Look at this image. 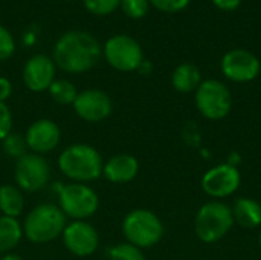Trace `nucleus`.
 Returning a JSON list of instances; mask_svg holds the SVG:
<instances>
[{
	"label": "nucleus",
	"instance_id": "9b49d317",
	"mask_svg": "<svg viewBox=\"0 0 261 260\" xmlns=\"http://www.w3.org/2000/svg\"><path fill=\"white\" fill-rule=\"evenodd\" d=\"M260 69V60L252 52L245 49H232L222 58L223 75L236 83H248L255 80Z\"/></svg>",
	"mask_w": 261,
	"mask_h": 260
},
{
	"label": "nucleus",
	"instance_id": "f3484780",
	"mask_svg": "<svg viewBox=\"0 0 261 260\" xmlns=\"http://www.w3.org/2000/svg\"><path fill=\"white\" fill-rule=\"evenodd\" d=\"M231 210H232L234 222H237L239 225L245 228H255L261 225V205L257 201L251 198L237 199L234 208Z\"/></svg>",
	"mask_w": 261,
	"mask_h": 260
},
{
	"label": "nucleus",
	"instance_id": "f8f14e48",
	"mask_svg": "<svg viewBox=\"0 0 261 260\" xmlns=\"http://www.w3.org/2000/svg\"><path fill=\"white\" fill-rule=\"evenodd\" d=\"M75 113L87 123H98L110 116L113 110V103L110 97L99 89H86L78 92L73 101Z\"/></svg>",
	"mask_w": 261,
	"mask_h": 260
},
{
	"label": "nucleus",
	"instance_id": "cd10ccee",
	"mask_svg": "<svg viewBox=\"0 0 261 260\" xmlns=\"http://www.w3.org/2000/svg\"><path fill=\"white\" fill-rule=\"evenodd\" d=\"M12 132V115L6 103H0V141Z\"/></svg>",
	"mask_w": 261,
	"mask_h": 260
},
{
	"label": "nucleus",
	"instance_id": "423d86ee",
	"mask_svg": "<svg viewBox=\"0 0 261 260\" xmlns=\"http://www.w3.org/2000/svg\"><path fill=\"white\" fill-rule=\"evenodd\" d=\"M58 207L72 221H86L93 216L99 207L98 193L87 184L70 182L60 187Z\"/></svg>",
	"mask_w": 261,
	"mask_h": 260
},
{
	"label": "nucleus",
	"instance_id": "dca6fc26",
	"mask_svg": "<svg viewBox=\"0 0 261 260\" xmlns=\"http://www.w3.org/2000/svg\"><path fill=\"white\" fill-rule=\"evenodd\" d=\"M139 162L133 155L121 153L112 156L102 167V176L113 184H125L136 178Z\"/></svg>",
	"mask_w": 261,
	"mask_h": 260
},
{
	"label": "nucleus",
	"instance_id": "b1692460",
	"mask_svg": "<svg viewBox=\"0 0 261 260\" xmlns=\"http://www.w3.org/2000/svg\"><path fill=\"white\" fill-rule=\"evenodd\" d=\"M121 8L130 18H141L148 12V0H121Z\"/></svg>",
	"mask_w": 261,
	"mask_h": 260
},
{
	"label": "nucleus",
	"instance_id": "0eeeda50",
	"mask_svg": "<svg viewBox=\"0 0 261 260\" xmlns=\"http://www.w3.org/2000/svg\"><path fill=\"white\" fill-rule=\"evenodd\" d=\"M196 106L205 118L222 120L231 112V92L219 80H205L196 90Z\"/></svg>",
	"mask_w": 261,
	"mask_h": 260
},
{
	"label": "nucleus",
	"instance_id": "7c9ffc66",
	"mask_svg": "<svg viewBox=\"0 0 261 260\" xmlns=\"http://www.w3.org/2000/svg\"><path fill=\"white\" fill-rule=\"evenodd\" d=\"M138 70H139L141 74H148V72L151 70V63H150V61H145V60H142V63L139 64Z\"/></svg>",
	"mask_w": 261,
	"mask_h": 260
},
{
	"label": "nucleus",
	"instance_id": "f03ea898",
	"mask_svg": "<svg viewBox=\"0 0 261 260\" xmlns=\"http://www.w3.org/2000/svg\"><path fill=\"white\" fill-rule=\"evenodd\" d=\"M102 156L89 144H72L58 156V169L73 182H93L102 176Z\"/></svg>",
	"mask_w": 261,
	"mask_h": 260
},
{
	"label": "nucleus",
	"instance_id": "a878e982",
	"mask_svg": "<svg viewBox=\"0 0 261 260\" xmlns=\"http://www.w3.org/2000/svg\"><path fill=\"white\" fill-rule=\"evenodd\" d=\"M14 51H15L14 37L5 26L0 25V61H5L9 57H12Z\"/></svg>",
	"mask_w": 261,
	"mask_h": 260
},
{
	"label": "nucleus",
	"instance_id": "393cba45",
	"mask_svg": "<svg viewBox=\"0 0 261 260\" xmlns=\"http://www.w3.org/2000/svg\"><path fill=\"white\" fill-rule=\"evenodd\" d=\"M86 8L96 15H107L121 6V0H84Z\"/></svg>",
	"mask_w": 261,
	"mask_h": 260
},
{
	"label": "nucleus",
	"instance_id": "20e7f679",
	"mask_svg": "<svg viewBox=\"0 0 261 260\" xmlns=\"http://www.w3.org/2000/svg\"><path fill=\"white\" fill-rule=\"evenodd\" d=\"M122 233L128 244L138 248H151L164 236L161 219L150 210L136 208L125 215L122 221Z\"/></svg>",
	"mask_w": 261,
	"mask_h": 260
},
{
	"label": "nucleus",
	"instance_id": "6e6552de",
	"mask_svg": "<svg viewBox=\"0 0 261 260\" xmlns=\"http://www.w3.org/2000/svg\"><path fill=\"white\" fill-rule=\"evenodd\" d=\"M102 54L106 61L121 72L138 70L144 60L141 44L128 35H115L109 38L104 44Z\"/></svg>",
	"mask_w": 261,
	"mask_h": 260
},
{
	"label": "nucleus",
	"instance_id": "5701e85b",
	"mask_svg": "<svg viewBox=\"0 0 261 260\" xmlns=\"http://www.w3.org/2000/svg\"><path fill=\"white\" fill-rule=\"evenodd\" d=\"M107 256L110 260H145L142 250L128 242L113 245L107 250Z\"/></svg>",
	"mask_w": 261,
	"mask_h": 260
},
{
	"label": "nucleus",
	"instance_id": "c85d7f7f",
	"mask_svg": "<svg viewBox=\"0 0 261 260\" xmlns=\"http://www.w3.org/2000/svg\"><path fill=\"white\" fill-rule=\"evenodd\" d=\"M12 93V84L6 77H0V103H5Z\"/></svg>",
	"mask_w": 261,
	"mask_h": 260
},
{
	"label": "nucleus",
	"instance_id": "2eb2a0df",
	"mask_svg": "<svg viewBox=\"0 0 261 260\" xmlns=\"http://www.w3.org/2000/svg\"><path fill=\"white\" fill-rule=\"evenodd\" d=\"M55 80V63L44 54L31 57L23 67V81L32 92H44Z\"/></svg>",
	"mask_w": 261,
	"mask_h": 260
},
{
	"label": "nucleus",
	"instance_id": "c756f323",
	"mask_svg": "<svg viewBox=\"0 0 261 260\" xmlns=\"http://www.w3.org/2000/svg\"><path fill=\"white\" fill-rule=\"evenodd\" d=\"M213 3L222 11H234L242 5V0H213Z\"/></svg>",
	"mask_w": 261,
	"mask_h": 260
},
{
	"label": "nucleus",
	"instance_id": "9d476101",
	"mask_svg": "<svg viewBox=\"0 0 261 260\" xmlns=\"http://www.w3.org/2000/svg\"><path fill=\"white\" fill-rule=\"evenodd\" d=\"M61 236L66 250L76 257L92 256L99 245V234L96 228L86 221L69 222Z\"/></svg>",
	"mask_w": 261,
	"mask_h": 260
},
{
	"label": "nucleus",
	"instance_id": "2f4dec72",
	"mask_svg": "<svg viewBox=\"0 0 261 260\" xmlns=\"http://www.w3.org/2000/svg\"><path fill=\"white\" fill-rule=\"evenodd\" d=\"M0 260H21V257L18 254H14V253H8V254H3Z\"/></svg>",
	"mask_w": 261,
	"mask_h": 260
},
{
	"label": "nucleus",
	"instance_id": "473e14b6",
	"mask_svg": "<svg viewBox=\"0 0 261 260\" xmlns=\"http://www.w3.org/2000/svg\"><path fill=\"white\" fill-rule=\"evenodd\" d=\"M258 244H260V248H261V233H260V238H258Z\"/></svg>",
	"mask_w": 261,
	"mask_h": 260
},
{
	"label": "nucleus",
	"instance_id": "7ed1b4c3",
	"mask_svg": "<svg viewBox=\"0 0 261 260\" xmlns=\"http://www.w3.org/2000/svg\"><path fill=\"white\" fill-rule=\"evenodd\" d=\"M67 225V218L58 205L40 204L24 218L23 234L34 244H49L60 238Z\"/></svg>",
	"mask_w": 261,
	"mask_h": 260
},
{
	"label": "nucleus",
	"instance_id": "6ab92c4d",
	"mask_svg": "<svg viewBox=\"0 0 261 260\" xmlns=\"http://www.w3.org/2000/svg\"><path fill=\"white\" fill-rule=\"evenodd\" d=\"M24 208V196L17 185L3 184L0 185V211L2 216L18 218Z\"/></svg>",
	"mask_w": 261,
	"mask_h": 260
},
{
	"label": "nucleus",
	"instance_id": "412c9836",
	"mask_svg": "<svg viewBox=\"0 0 261 260\" xmlns=\"http://www.w3.org/2000/svg\"><path fill=\"white\" fill-rule=\"evenodd\" d=\"M50 98L63 106L67 104H73V101L76 100V87L72 81L69 80H54V83L50 84V87L47 89Z\"/></svg>",
	"mask_w": 261,
	"mask_h": 260
},
{
	"label": "nucleus",
	"instance_id": "39448f33",
	"mask_svg": "<svg viewBox=\"0 0 261 260\" xmlns=\"http://www.w3.org/2000/svg\"><path fill=\"white\" fill-rule=\"evenodd\" d=\"M234 225L232 210L223 202H206L196 215L194 230L205 244H214L223 239Z\"/></svg>",
	"mask_w": 261,
	"mask_h": 260
},
{
	"label": "nucleus",
	"instance_id": "4468645a",
	"mask_svg": "<svg viewBox=\"0 0 261 260\" xmlns=\"http://www.w3.org/2000/svg\"><path fill=\"white\" fill-rule=\"evenodd\" d=\"M24 139L28 144V149L32 150V153L43 155L55 150L61 139V130L57 123L47 118H41L34 121L26 133Z\"/></svg>",
	"mask_w": 261,
	"mask_h": 260
},
{
	"label": "nucleus",
	"instance_id": "aec40b11",
	"mask_svg": "<svg viewBox=\"0 0 261 260\" xmlns=\"http://www.w3.org/2000/svg\"><path fill=\"white\" fill-rule=\"evenodd\" d=\"M23 238V227L15 218L0 216V254L11 253Z\"/></svg>",
	"mask_w": 261,
	"mask_h": 260
},
{
	"label": "nucleus",
	"instance_id": "1a4fd4ad",
	"mask_svg": "<svg viewBox=\"0 0 261 260\" xmlns=\"http://www.w3.org/2000/svg\"><path fill=\"white\" fill-rule=\"evenodd\" d=\"M14 178L20 190L34 193L47 185L50 179V166L41 155L26 153L17 161Z\"/></svg>",
	"mask_w": 261,
	"mask_h": 260
},
{
	"label": "nucleus",
	"instance_id": "f257e3e1",
	"mask_svg": "<svg viewBox=\"0 0 261 260\" xmlns=\"http://www.w3.org/2000/svg\"><path fill=\"white\" fill-rule=\"evenodd\" d=\"M101 57L98 40L84 31H69L63 34L54 48V63L69 74L90 70Z\"/></svg>",
	"mask_w": 261,
	"mask_h": 260
},
{
	"label": "nucleus",
	"instance_id": "bb28decb",
	"mask_svg": "<svg viewBox=\"0 0 261 260\" xmlns=\"http://www.w3.org/2000/svg\"><path fill=\"white\" fill-rule=\"evenodd\" d=\"M156 9L162 12H179L185 9L190 0H148Z\"/></svg>",
	"mask_w": 261,
	"mask_h": 260
},
{
	"label": "nucleus",
	"instance_id": "ddd939ff",
	"mask_svg": "<svg viewBox=\"0 0 261 260\" xmlns=\"http://www.w3.org/2000/svg\"><path fill=\"white\" fill-rule=\"evenodd\" d=\"M240 173L231 164H220L210 169L202 178V188L208 196L226 198L240 187Z\"/></svg>",
	"mask_w": 261,
	"mask_h": 260
},
{
	"label": "nucleus",
	"instance_id": "4be33fe9",
	"mask_svg": "<svg viewBox=\"0 0 261 260\" xmlns=\"http://www.w3.org/2000/svg\"><path fill=\"white\" fill-rule=\"evenodd\" d=\"M2 147H3V152L6 156L14 158L17 161L28 153V144H26L24 135H21L18 132H11L2 141Z\"/></svg>",
	"mask_w": 261,
	"mask_h": 260
},
{
	"label": "nucleus",
	"instance_id": "a211bd4d",
	"mask_svg": "<svg viewBox=\"0 0 261 260\" xmlns=\"http://www.w3.org/2000/svg\"><path fill=\"white\" fill-rule=\"evenodd\" d=\"M171 83L177 92L190 93L193 90H197V87L200 86L202 74H200L197 66H194L191 63H184L174 69L173 77H171Z\"/></svg>",
	"mask_w": 261,
	"mask_h": 260
}]
</instances>
